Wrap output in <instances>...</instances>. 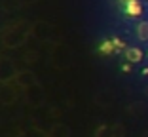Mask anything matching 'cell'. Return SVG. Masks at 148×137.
<instances>
[{"mask_svg": "<svg viewBox=\"0 0 148 137\" xmlns=\"http://www.w3.org/2000/svg\"><path fill=\"white\" fill-rule=\"evenodd\" d=\"M139 29H140L139 36H140V38H143V40H146V38H148V23H143V25H140Z\"/></svg>", "mask_w": 148, "mask_h": 137, "instance_id": "cell-1", "label": "cell"}]
</instances>
